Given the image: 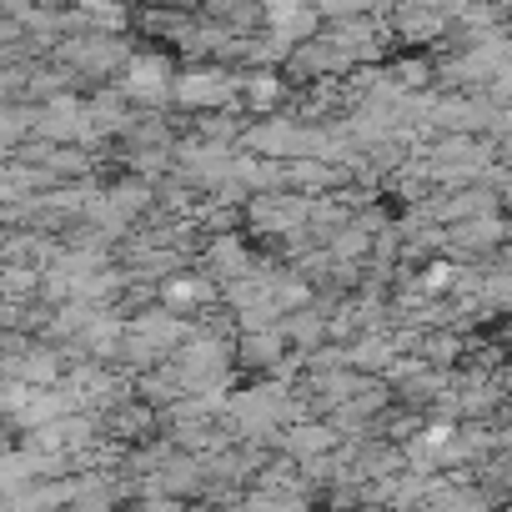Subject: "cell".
<instances>
[{"instance_id":"cell-1","label":"cell","mask_w":512,"mask_h":512,"mask_svg":"<svg viewBox=\"0 0 512 512\" xmlns=\"http://www.w3.org/2000/svg\"><path fill=\"white\" fill-rule=\"evenodd\" d=\"M201 272H206L211 282H221V287L251 277V251H246V241H241L236 231H216V236L201 246Z\"/></svg>"},{"instance_id":"cell-2","label":"cell","mask_w":512,"mask_h":512,"mask_svg":"<svg viewBox=\"0 0 512 512\" xmlns=\"http://www.w3.org/2000/svg\"><path fill=\"white\" fill-rule=\"evenodd\" d=\"M507 236H512L507 216H467V221L447 226V246L457 256H492V251L507 246Z\"/></svg>"},{"instance_id":"cell-3","label":"cell","mask_w":512,"mask_h":512,"mask_svg":"<svg viewBox=\"0 0 512 512\" xmlns=\"http://www.w3.org/2000/svg\"><path fill=\"white\" fill-rule=\"evenodd\" d=\"M216 292H221V282H211V277H201V272H191V277H181V272H176V277H166V282H161V292H156V297H161V307H166V312H176V317H186V322H191L201 307H211V302H216Z\"/></svg>"},{"instance_id":"cell-4","label":"cell","mask_w":512,"mask_h":512,"mask_svg":"<svg viewBox=\"0 0 512 512\" xmlns=\"http://www.w3.org/2000/svg\"><path fill=\"white\" fill-rule=\"evenodd\" d=\"M347 437L327 422V417H317V422H292V427H282V442H277V452H287V457H297V462H307V457H322V452H337Z\"/></svg>"},{"instance_id":"cell-5","label":"cell","mask_w":512,"mask_h":512,"mask_svg":"<svg viewBox=\"0 0 512 512\" xmlns=\"http://www.w3.org/2000/svg\"><path fill=\"white\" fill-rule=\"evenodd\" d=\"M106 201H111V211L121 216V221H136L141 211H151V186H141V181H121V186H111L106 191Z\"/></svg>"},{"instance_id":"cell-6","label":"cell","mask_w":512,"mask_h":512,"mask_svg":"<svg viewBox=\"0 0 512 512\" xmlns=\"http://www.w3.org/2000/svg\"><path fill=\"white\" fill-rule=\"evenodd\" d=\"M502 201H507V206H512V186H507V196H502Z\"/></svg>"}]
</instances>
